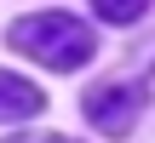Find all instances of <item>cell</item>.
<instances>
[{
	"mask_svg": "<svg viewBox=\"0 0 155 143\" xmlns=\"http://www.w3.org/2000/svg\"><path fill=\"white\" fill-rule=\"evenodd\" d=\"M138 115H144V86H138V80H104V86L86 92V120H92L98 132H109V138L132 132Z\"/></svg>",
	"mask_w": 155,
	"mask_h": 143,
	"instance_id": "7a4b0ae2",
	"label": "cell"
},
{
	"mask_svg": "<svg viewBox=\"0 0 155 143\" xmlns=\"http://www.w3.org/2000/svg\"><path fill=\"white\" fill-rule=\"evenodd\" d=\"M6 40H12L23 57H35L40 69H58V75L86 69L92 52H98L92 29H86L81 17H69V11H35V17H17V23L6 29Z\"/></svg>",
	"mask_w": 155,
	"mask_h": 143,
	"instance_id": "6da1fadb",
	"label": "cell"
},
{
	"mask_svg": "<svg viewBox=\"0 0 155 143\" xmlns=\"http://www.w3.org/2000/svg\"><path fill=\"white\" fill-rule=\"evenodd\" d=\"M40 109H46V92H40L35 80H23V75L0 69V120H29V115H40Z\"/></svg>",
	"mask_w": 155,
	"mask_h": 143,
	"instance_id": "3957f363",
	"label": "cell"
},
{
	"mask_svg": "<svg viewBox=\"0 0 155 143\" xmlns=\"http://www.w3.org/2000/svg\"><path fill=\"white\" fill-rule=\"evenodd\" d=\"M6 143H75V138H58V132H40V138H6Z\"/></svg>",
	"mask_w": 155,
	"mask_h": 143,
	"instance_id": "5b68a950",
	"label": "cell"
},
{
	"mask_svg": "<svg viewBox=\"0 0 155 143\" xmlns=\"http://www.w3.org/2000/svg\"><path fill=\"white\" fill-rule=\"evenodd\" d=\"M92 11H98L104 23H138V17L150 11V0H92Z\"/></svg>",
	"mask_w": 155,
	"mask_h": 143,
	"instance_id": "277c9868",
	"label": "cell"
}]
</instances>
